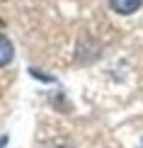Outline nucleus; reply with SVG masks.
Instances as JSON below:
<instances>
[{
  "instance_id": "f257e3e1",
  "label": "nucleus",
  "mask_w": 143,
  "mask_h": 148,
  "mask_svg": "<svg viewBox=\"0 0 143 148\" xmlns=\"http://www.w3.org/2000/svg\"><path fill=\"white\" fill-rule=\"evenodd\" d=\"M109 8L116 15H133L143 8V0H109Z\"/></svg>"
},
{
  "instance_id": "f03ea898",
  "label": "nucleus",
  "mask_w": 143,
  "mask_h": 148,
  "mask_svg": "<svg viewBox=\"0 0 143 148\" xmlns=\"http://www.w3.org/2000/svg\"><path fill=\"white\" fill-rule=\"evenodd\" d=\"M12 58H15V46H12V41L5 34H0V68L12 63Z\"/></svg>"
},
{
  "instance_id": "7ed1b4c3",
  "label": "nucleus",
  "mask_w": 143,
  "mask_h": 148,
  "mask_svg": "<svg viewBox=\"0 0 143 148\" xmlns=\"http://www.w3.org/2000/svg\"><path fill=\"white\" fill-rule=\"evenodd\" d=\"M5 143H8V136H0V148H3Z\"/></svg>"
},
{
  "instance_id": "20e7f679",
  "label": "nucleus",
  "mask_w": 143,
  "mask_h": 148,
  "mask_svg": "<svg viewBox=\"0 0 143 148\" xmlns=\"http://www.w3.org/2000/svg\"><path fill=\"white\" fill-rule=\"evenodd\" d=\"M141 148H143V146H141Z\"/></svg>"
}]
</instances>
